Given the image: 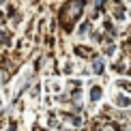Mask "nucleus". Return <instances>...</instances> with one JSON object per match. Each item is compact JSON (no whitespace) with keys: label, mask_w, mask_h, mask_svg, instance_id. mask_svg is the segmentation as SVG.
<instances>
[{"label":"nucleus","mask_w":131,"mask_h":131,"mask_svg":"<svg viewBox=\"0 0 131 131\" xmlns=\"http://www.w3.org/2000/svg\"><path fill=\"white\" fill-rule=\"evenodd\" d=\"M82 9H84V2L82 0H71V2H67L62 7V13H60V17L64 21V28H71V24H73L75 19L80 17V13H82Z\"/></svg>","instance_id":"f257e3e1"},{"label":"nucleus","mask_w":131,"mask_h":131,"mask_svg":"<svg viewBox=\"0 0 131 131\" xmlns=\"http://www.w3.org/2000/svg\"><path fill=\"white\" fill-rule=\"evenodd\" d=\"M101 86H92V90H90V99L92 101H97V99H101Z\"/></svg>","instance_id":"f03ea898"},{"label":"nucleus","mask_w":131,"mask_h":131,"mask_svg":"<svg viewBox=\"0 0 131 131\" xmlns=\"http://www.w3.org/2000/svg\"><path fill=\"white\" fill-rule=\"evenodd\" d=\"M92 69H95V73H103V60L101 58H97V60L92 62Z\"/></svg>","instance_id":"7ed1b4c3"},{"label":"nucleus","mask_w":131,"mask_h":131,"mask_svg":"<svg viewBox=\"0 0 131 131\" xmlns=\"http://www.w3.org/2000/svg\"><path fill=\"white\" fill-rule=\"evenodd\" d=\"M78 54H82V56H88V54H90V52H88V50H86V47H78Z\"/></svg>","instance_id":"20e7f679"},{"label":"nucleus","mask_w":131,"mask_h":131,"mask_svg":"<svg viewBox=\"0 0 131 131\" xmlns=\"http://www.w3.org/2000/svg\"><path fill=\"white\" fill-rule=\"evenodd\" d=\"M116 101H118V103H121V105H129V101H127V99H125V97H116Z\"/></svg>","instance_id":"39448f33"},{"label":"nucleus","mask_w":131,"mask_h":131,"mask_svg":"<svg viewBox=\"0 0 131 131\" xmlns=\"http://www.w3.org/2000/svg\"><path fill=\"white\" fill-rule=\"evenodd\" d=\"M95 4H97V7H101V4H103V0H95Z\"/></svg>","instance_id":"423d86ee"}]
</instances>
